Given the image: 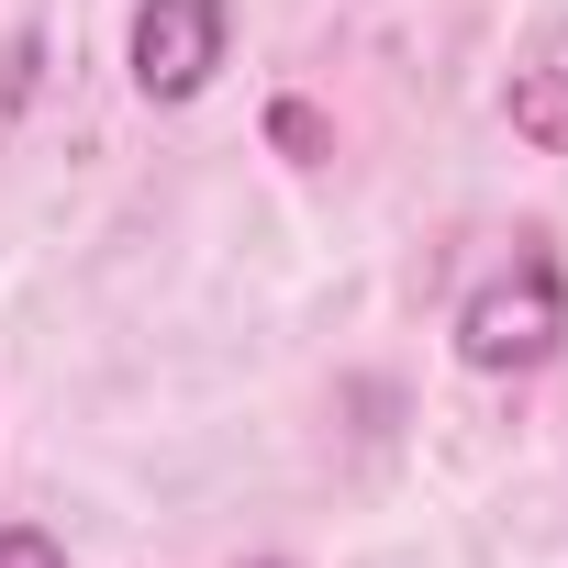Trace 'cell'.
<instances>
[{
  "label": "cell",
  "instance_id": "3957f363",
  "mask_svg": "<svg viewBox=\"0 0 568 568\" xmlns=\"http://www.w3.org/2000/svg\"><path fill=\"white\" fill-rule=\"evenodd\" d=\"M0 568H68V546L45 524H0Z\"/></svg>",
  "mask_w": 568,
  "mask_h": 568
},
{
  "label": "cell",
  "instance_id": "5b68a950",
  "mask_svg": "<svg viewBox=\"0 0 568 568\" xmlns=\"http://www.w3.org/2000/svg\"><path fill=\"white\" fill-rule=\"evenodd\" d=\"M245 568H291V557H245Z\"/></svg>",
  "mask_w": 568,
  "mask_h": 568
},
{
  "label": "cell",
  "instance_id": "277c9868",
  "mask_svg": "<svg viewBox=\"0 0 568 568\" xmlns=\"http://www.w3.org/2000/svg\"><path fill=\"white\" fill-rule=\"evenodd\" d=\"M513 112H524V123H535V134H568V90H557V79H546V90H524V101H513Z\"/></svg>",
  "mask_w": 568,
  "mask_h": 568
},
{
  "label": "cell",
  "instance_id": "7a4b0ae2",
  "mask_svg": "<svg viewBox=\"0 0 568 568\" xmlns=\"http://www.w3.org/2000/svg\"><path fill=\"white\" fill-rule=\"evenodd\" d=\"M234 57V0H134V34H123V68L156 112L201 101Z\"/></svg>",
  "mask_w": 568,
  "mask_h": 568
},
{
  "label": "cell",
  "instance_id": "6da1fadb",
  "mask_svg": "<svg viewBox=\"0 0 568 568\" xmlns=\"http://www.w3.org/2000/svg\"><path fill=\"white\" fill-rule=\"evenodd\" d=\"M568 346V267L546 256V245H524L513 267H490L479 291L457 302V357L479 368V379H524V368H546Z\"/></svg>",
  "mask_w": 568,
  "mask_h": 568
}]
</instances>
